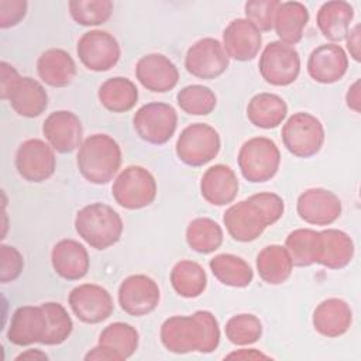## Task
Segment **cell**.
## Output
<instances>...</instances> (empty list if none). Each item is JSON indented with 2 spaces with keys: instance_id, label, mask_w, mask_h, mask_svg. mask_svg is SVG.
I'll return each instance as SVG.
<instances>
[{
  "instance_id": "obj_1",
  "label": "cell",
  "mask_w": 361,
  "mask_h": 361,
  "mask_svg": "<svg viewBox=\"0 0 361 361\" xmlns=\"http://www.w3.org/2000/svg\"><path fill=\"white\" fill-rule=\"evenodd\" d=\"M162 345L173 354H210L220 344V326L209 310H196L189 316H171L159 330Z\"/></svg>"
},
{
  "instance_id": "obj_2",
  "label": "cell",
  "mask_w": 361,
  "mask_h": 361,
  "mask_svg": "<svg viewBox=\"0 0 361 361\" xmlns=\"http://www.w3.org/2000/svg\"><path fill=\"white\" fill-rule=\"evenodd\" d=\"M285 212L282 197L272 192H259L231 204L223 214L230 237L240 243L257 240L268 226L276 223Z\"/></svg>"
},
{
  "instance_id": "obj_3",
  "label": "cell",
  "mask_w": 361,
  "mask_h": 361,
  "mask_svg": "<svg viewBox=\"0 0 361 361\" xmlns=\"http://www.w3.org/2000/svg\"><path fill=\"white\" fill-rule=\"evenodd\" d=\"M76 165L87 182L106 185L120 169L121 148L109 134H92L78 148Z\"/></svg>"
},
{
  "instance_id": "obj_4",
  "label": "cell",
  "mask_w": 361,
  "mask_h": 361,
  "mask_svg": "<svg viewBox=\"0 0 361 361\" xmlns=\"http://www.w3.org/2000/svg\"><path fill=\"white\" fill-rule=\"evenodd\" d=\"M123 220L109 204L94 202L83 206L75 217V230L79 237L94 250H107L123 234Z\"/></svg>"
},
{
  "instance_id": "obj_5",
  "label": "cell",
  "mask_w": 361,
  "mask_h": 361,
  "mask_svg": "<svg viewBox=\"0 0 361 361\" xmlns=\"http://www.w3.org/2000/svg\"><path fill=\"white\" fill-rule=\"evenodd\" d=\"M237 162L245 180L251 183L268 182L279 169L281 151L274 140L252 137L241 145Z\"/></svg>"
},
{
  "instance_id": "obj_6",
  "label": "cell",
  "mask_w": 361,
  "mask_h": 361,
  "mask_svg": "<svg viewBox=\"0 0 361 361\" xmlns=\"http://www.w3.org/2000/svg\"><path fill=\"white\" fill-rule=\"evenodd\" d=\"M157 190L154 175L140 165L124 168L111 186L116 203L127 210H140L149 206L157 197Z\"/></svg>"
},
{
  "instance_id": "obj_7",
  "label": "cell",
  "mask_w": 361,
  "mask_h": 361,
  "mask_svg": "<svg viewBox=\"0 0 361 361\" xmlns=\"http://www.w3.org/2000/svg\"><path fill=\"white\" fill-rule=\"evenodd\" d=\"M282 142L285 148L298 158L316 155L324 144V127L322 121L306 111L293 113L283 124Z\"/></svg>"
},
{
  "instance_id": "obj_8",
  "label": "cell",
  "mask_w": 361,
  "mask_h": 361,
  "mask_svg": "<svg viewBox=\"0 0 361 361\" xmlns=\"http://www.w3.org/2000/svg\"><path fill=\"white\" fill-rule=\"evenodd\" d=\"M221 148V140L214 127L206 123H193L185 127L175 145L176 157L185 165L199 168L213 161Z\"/></svg>"
},
{
  "instance_id": "obj_9",
  "label": "cell",
  "mask_w": 361,
  "mask_h": 361,
  "mask_svg": "<svg viewBox=\"0 0 361 361\" xmlns=\"http://www.w3.org/2000/svg\"><path fill=\"white\" fill-rule=\"evenodd\" d=\"M133 127L137 135L148 144H166L176 131L178 113L162 102H151L141 106L133 117Z\"/></svg>"
},
{
  "instance_id": "obj_10",
  "label": "cell",
  "mask_w": 361,
  "mask_h": 361,
  "mask_svg": "<svg viewBox=\"0 0 361 361\" xmlns=\"http://www.w3.org/2000/svg\"><path fill=\"white\" fill-rule=\"evenodd\" d=\"M258 69L262 79L272 86H289L300 73V56L295 47L281 41L265 45Z\"/></svg>"
},
{
  "instance_id": "obj_11",
  "label": "cell",
  "mask_w": 361,
  "mask_h": 361,
  "mask_svg": "<svg viewBox=\"0 0 361 361\" xmlns=\"http://www.w3.org/2000/svg\"><path fill=\"white\" fill-rule=\"evenodd\" d=\"M14 165L24 180L31 183L45 182L56 168L54 148L39 138L25 140L16 151Z\"/></svg>"
},
{
  "instance_id": "obj_12",
  "label": "cell",
  "mask_w": 361,
  "mask_h": 361,
  "mask_svg": "<svg viewBox=\"0 0 361 361\" xmlns=\"http://www.w3.org/2000/svg\"><path fill=\"white\" fill-rule=\"evenodd\" d=\"M76 54L89 71L106 72L117 65L121 49L116 37L109 31L90 30L79 38Z\"/></svg>"
},
{
  "instance_id": "obj_13",
  "label": "cell",
  "mask_w": 361,
  "mask_h": 361,
  "mask_svg": "<svg viewBox=\"0 0 361 361\" xmlns=\"http://www.w3.org/2000/svg\"><path fill=\"white\" fill-rule=\"evenodd\" d=\"M118 305L130 316L141 317L152 313L161 299L158 283L144 274L127 276L118 286Z\"/></svg>"
},
{
  "instance_id": "obj_14",
  "label": "cell",
  "mask_w": 361,
  "mask_h": 361,
  "mask_svg": "<svg viewBox=\"0 0 361 361\" xmlns=\"http://www.w3.org/2000/svg\"><path fill=\"white\" fill-rule=\"evenodd\" d=\"M230 58L227 56L223 44L212 37L202 38L189 47L185 56L186 71L204 80H212L221 76L228 68Z\"/></svg>"
},
{
  "instance_id": "obj_15",
  "label": "cell",
  "mask_w": 361,
  "mask_h": 361,
  "mask_svg": "<svg viewBox=\"0 0 361 361\" xmlns=\"http://www.w3.org/2000/svg\"><path fill=\"white\" fill-rule=\"evenodd\" d=\"M73 314L83 323L97 324L109 319L114 310L110 292L96 283L75 286L68 296Z\"/></svg>"
},
{
  "instance_id": "obj_16",
  "label": "cell",
  "mask_w": 361,
  "mask_h": 361,
  "mask_svg": "<svg viewBox=\"0 0 361 361\" xmlns=\"http://www.w3.org/2000/svg\"><path fill=\"white\" fill-rule=\"evenodd\" d=\"M49 329V319L42 305H25L14 310L8 330L7 340L18 347L42 344Z\"/></svg>"
},
{
  "instance_id": "obj_17",
  "label": "cell",
  "mask_w": 361,
  "mask_h": 361,
  "mask_svg": "<svg viewBox=\"0 0 361 361\" xmlns=\"http://www.w3.org/2000/svg\"><path fill=\"white\" fill-rule=\"evenodd\" d=\"M296 212L307 224L330 226L341 216L343 204L338 196L331 190L310 188L299 195Z\"/></svg>"
},
{
  "instance_id": "obj_18",
  "label": "cell",
  "mask_w": 361,
  "mask_h": 361,
  "mask_svg": "<svg viewBox=\"0 0 361 361\" xmlns=\"http://www.w3.org/2000/svg\"><path fill=\"white\" fill-rule=\"evenodd\" d=\"M42 134L54 151L59 154H69L83 142L82 121L69 110L49 113L42 123Z\"/></svg>"
},
{
  "instance_id": "obj_19",
  "label": "cell",
  "mask_w": 361,
  "mask_h": 361,
  "mask_svg": "<svg viewBox=\"0 0 361 361\" xmlns=\"http://www.w3.org/2000/svg\"><path fill=\"white\" fill-rule=\"evenodd\" d=\"M137 80L149 92L165 93L172 90L179 80L176 65L164 54H147L135 65Z\"/></svg>"
},
{
  "instance_id": "obj_20",
  "label": "cell",
  "mask_w": 361,
  "mask_h": 361,
  "mask_svg": "<svg viewBox=\"0 0 361 361\" xmlns=\"http://www.w3.org/2000/svg\"><path fill=\"white\" fill-rule=\"evenodd\" d=\"M262 47L261 31L247 18H235L223 31V48L228 58L252 61Z\"/></svg>"
},
{
  "instance_id": "obj_21",
  "label": "cell",
  "mask_w": 361,
  "mask_h": 361,
  "mask_svg": "<svg viewBox=\"0 0 361 361\" xmlns=\"http://www.w3.org/2000/svg\"><path fill=\"white\" fill-rule=\"evenodd\" d=\"M309 76L323 85H331L343 79L348 69V56L337 44H322L307 58Z\"/></svg>"
},
{
  "instance_id": "obj_22",
  "label": "cell",
  "mask_w": 361,
  "mask_h": 361,
  "mask_svg": "<svg viewBox=\"0 0 361 361\" xmlns=\"http://www.w3.org/2000/svg\"><path fill=\"white\" fill-rule=\"evenodd\" d=\"M51 264L61 278L66 281H79L86 276L90 267V258L82 243L73 238H63L52 247Z\"/></svg>"
},
{
  "instance_id": "obj_23",
  "label": "cell",
  "mask_w": 361,
  "mask_h": 361,
  "mask_svg": "<svg viewBox=\"0 0 361 361\" xmlns=\"http://www.w3.org/2000/svg\"><path fill=\"white\" fill-rule=\"evenodd\" d=\"M354 257V243L351 237L337 228L317 231L316 237V264L329 269L347 267Z\"/></svg>"
},
{
  "instance_id": "obj_24",
  "label": "cell",
  "mask_w": 361,
  "mask_h": 361,
  "mask_svg": "<svg viewBox=\"0 0 361 361\" xmlns=\"http://www.w3.org/2000/svg\"><path fill=\"white\" fill-rule=\"evenodd\" d=\"M238 179L228 165L216 164L206 169L200 179V195L213 206H226L234 202L238 193Z\"/></svg>"
},
{
  "instance_id": "obj_25",
  "label": "cell",
  "mask_w": 361,
  "mask_h": 361,
  "mask_svg": "<svg viewBox=\"0 0 361 361\" xmlns=\"http://www.w3.org/2000/svg\"><path fill=\"white\" fill-rule=\"evenodd\" d=\"M312 323L319 334L329 338L340 337L351 327L353 310L345 300L329 298L316 306Z\"/></svg>"
},
{
  "instance_id": "obj_26",
  "label": "cell",
  "mask_w": 361,
  "mask_h": 361,
  "mask_svg": "<svg viewBox=\"0 0 361 361\" xmlns=\"http://www.w3.org/2000/svg\"><path fill=\"white\" fill-rule=\"evenodd\" d=\"M7 100L18 116L27 118L41 116L48 107V93L45 87L30 76H20L8 92Z\"/></svg>"
},
{
  "instance_id": "obj_27",
  "label": "cell",
  "mask_w": 361,
  "mask_h": 361,
  "mask_svg": "<svg viewBox=\"0 0 361 361\" xmlns=\"http://www.w3.org/2000/svg\"><path fill=\"white\" fill-rule=\"evenodd\" d=\"M76 63L73 58L61 48L44 51L37 61V73L39 79L52 87H66L76 76Z\"/></svg>"
},
{
  "instance_id": "obj_28",
  "label": "cell",
  "mask_w": 361,
  "mask_h": 361,
  "mask_svg": "<svg viewBox=\"0 0 361 361\" xmlns=\"http://www.w3.org/2000/svg\"><path fill=\"white\" fill-rule=\"evenodd\" d=\"M353 18L354 8L348 1L331 0L320 6L316 16V24L326 39L340 42L345 39Z\"/></svg>"
},
{
  "instance_id": "obj_29",
  "label": "cell",
  "mask_w": 361,
  "mask_h": 361,
  "mask_svg": "<svg viewBox=\"0 0 361 361\" xmlns=\"http://www.w3.org/2000/svg\"><path fill=\"white\" fill-rule=\"evenodd\" d=\"M309 23V10L300 1H283L279 4L274 28L281 42L295 45L303 38V30Z\"/></svg>"
},
{
  "instance_id": "obj_30",
  "label": "cell",
  "mask_w": 361,
  "mask_h": 361,
  "mask_svg": "<svg viewBox=\"0 0 361 361\" xmlns=\"http://www.w3.org/2000/svg\"><path fill=\"white\" fill-rule=\"evenodd\" d=\"M286 102L275 93H258L252 96L247 104V117L250 123L258 128H276L286 118Z\"/></svg>"
},
{
  "instance_id": "obj_31",
  "label": "cell",
  "mask_w": 361,
  "mask_h": 361,
  "mask_svg": "<svg viewBox=\"0 0 361 361\" xmlns=\"http://www.w3.org/2000/svg\"><path fill=\"white\" fill-rule=\"evenodd\" d=\"M292 269L293 262L283 245H267L257 255L258 275L268 285H281L286 282L292 275Z\"/></svg>"
},
{
  "instance_id": "obj_32",
  "label": "cell",
  "mask_w": 361,
  "mask_h": 361,
  "mask_svg": "<svg viewBox=\"0 0 361 361\" xmlns=\"http://www.w3.org/2000/svg\"><path fill=\"white\" fill-rule=\"evenodd\" d=\"M97 97L100 104L113 113H127L134 109L138 100V89L135 83L123 76L106 79L99 90Z\"/></svg>"
},
{
  "instance_id": "obj_33",
  "label": "cell",
  "mask_w": 361,
  "mask_h": 361,
  "mask_svg": "<svg viewBox=\"0 0 361 361\" xmlns=\"http://www.w3.org/2000/svg\"><path fill=\"white\" fill-rule=\"evenodd\" d=\"M171 285L173 290L185 298H199L207 286V275L203 267L192 259H180L171 269Z\"/></svg>"
},
{
  "instance_id": "obj_34",
  "label": "cell",
  "mask_w": 361,
  "mask_h": 361,
  "mask_svg": "<svg viewBox=\"0 0 361 361\" xmlns=\"http://www.w3.org/2000/svg\"><path fill=\"white\" fill-rule=\"evenodd\" d=\"M209 267L214 278L226 286L245 288L254 279L251 265L234 254H219L209 261Z\"/></svg>"
},
{
  "instance_id": "obj_35",
  "label": "cell",
  "mask_w": 361,
  "mask_h": 361,
  "mask_svg": "<svg viewBox=\"0 0 361 361\" xmlns=\"http://www.w3.org/2000/svg\"><path fill=\"white\" fill-rule=\"evenodd\" d=\"M138 343L140 334L135 327L124 322H114L102 330L97 344L111 351L117 361H124L137 351Z\"/></svg>"
},
{
  "instance_id": "obj_36",
  "label": "cell",
  "mask_w": 361,
  "mask_h": 361,
  "mask_svg": "<svg viewBox=\"0 0 361 361\" xmlns=\"http://www.w3.org/2000/svg\"><path fill=\"white\" fill-rule=\"evenodd\" d=\"M185 238L193 251L210 254L223 244V228L213 219L196 217L188 224Z\"/></svg>"
},
{
  "instance_id": "obj_37",
  "label": "cell",
  "mask_w": 361,
  "mask_h": 361,
  "mask_svg": "<svg viewBox=\"0 0 361 361\" xmlns=\"http://www.w3.org/2000/svg\"><path fill=\"white\" fill-rule=\"evenodd\" d=\"M178 106L189 116H207L217 106L216 93L203 85H188L176 94Z\"/></svg>"
},
{
  "instance_id": "obj_38",
  "label": "cell",
  "mask_w": 361,
  "mask_h": 361,
  "mask_svg": "<svg viewBox=\"0 0 361 361\" xmlns=\"http://www.w3.org/2000/svg\"><path fill=\"white\" fill-rule=\"evenodd\" d=\"M316 237L313 228H296L285 240V248L295 267H310L316 264Z\"/></svg>"
},
{
  "instance_id": "obj_39",
  "label": "cell",
  "mask_w": 361,
  "mask_h": 361,
  "mask_svg": "<svg viewBox=\"0 0 361 361\" xmlns=\"http://www.w3.org/2000/svg\"><path fill=\"white\" fill-rule=\"evenodd\" d=\"M68 7L73 21L85 27L107 23L114 8L110 0H71Z\"/></svg>"
},
{
  "instance_id": "obj_40",
  "label": "cell",
  "mask_w": 361,
  "mask_h": 361,
  "mask_svg": "<svg viewBox=\"0 0 361 361\" xmlns=\"http://www.w3.org/2000/svg\"><path fill=\"white\" fill-rule=\"evenodd\" d=\"M224 333L231 344L250 345L261 338L262 323L255 314L240 313L227 320Z\"/></svg>"
},
{
  "instance_id": "obj_41",
  "label": "cell",
  "mask_w": 361,
  "mask_h": 361,
  "mask_svg": "<svg viewBox=\"0 0 361 361\" xmlns=\"http://www.w3.org/2000/svg\"><path fill=\"white\" fill-rule=\"evenodd\" d=\"M48 319H49V329L47 337L44 338L42 344L45 345H59L68 340L73 330V322L66 312V309L58 302H45L42 303Z\"/></svg>"
},
{
  "instance_id": "obj_42",
  "label": "cell",
  "mask_w": 361,
  "mask_h": 361,
  "mask_svg": "<svg viewBox=\"0 0 361 361\" xmlns=\"http://www.w3.org/2000/svg\"><path fill=\"white\" fill-rule=\"evenodd\" d=\"M279 4V0H250L244 6L245 18L259 31H271Z\"/></svg>"
},
{
  "instance_id": "obj_43",
  "label": "cell",
  "mask_w": 361,
  "mask_h": 361,
  "mask_svg": "<svg viewBox=\"0 0 361 361\" xmlns=\"http://www.w3.org/2000/svg\"><path fill=\"white\" fill-rule=\"evenodd\" d=\"M24 269V258L21 252L7 244L0 247V282L8 283L16 281Z\"/></svg>"
},
{
  "instance_id": "obj_44",
  "label": "cell",
  "mask_w": 361,
  "mask_h": 361,
  "mask_svg": "<svg viewBox=\"0 0 361 361\" xmlns=\"http://www.w3.org/2000/svg\"><path fill=\"white\" fill-rule=\"evenodd\" d=\"M25 0H0V27L3 30L17 25L27 14Z\"/></svg>"
},
{
  "instance_id": "obj_45",
  "label": "cell",
  "mask_w": 361,
  "mask_h": 361,
  "mask_svg": "<svg viewBox=\"0 0 361 361\" xmlns=\"http://www.w3.org/2000/svg\"><path fill=\"white\" fill-rule=\"evenodd\" d=\"M20 79L17 69L10 65L8 62L3 61L0 63V96L3 100H7L8 92L11 90L13 85Z\"/></svg>"
},
{
  "instance_id": "obj_46",
  "label": "cell",
  "mask_w": 361,
  "mask_h": 361,
  "mask_svg": "<svg viewBox=\"0 0 361 361\" xmlns=\"http://www.w3.org/2000/svg\"><path fill=\"white\" fill-rule=\"evenodd\" d=\"M345 41H347V49L350 52V56L355 62H358L360 61V24L350 28L345 37Z\"/></svg>"
},
{
  "instance_id": "obj_47",
  "label": "cell",
  "mask_w": 361,
  "mask_h": 361,
  "mask_svg": "<svg viewBox=\"0 0 361 361\" xmlns=\"http://www.w3.org/2000/svg\"><path fill=\"white\" fill-rule=\"evenodd\" d=\"M224 358H227V360H230V358H237V360H259V358H271V357L264 354V353H261V351H258L257 348H241V350L230 353Z\"/></svg>"
},
{
  "instance_id": "obj_48",
  "label": "cell",
  "mask_w": 361,
  "mask_h": 361,
  "mask_svg": "<svg viewBox=\"0 0 361 361\" xmlns=\"http://www.w3.org/2000/svg\"><path fill=\"white\" fill-rule=\"evenodd\" d=\"M347 107L355 113H360V80L357 79L347 90L345 94Z\"/></svg>"
},
{
  "instance_id": "obj_49",
  "label": "cell",
  "mask_w": 361,
  "mask_h": 361,
  "mask_svg": "<svg viewBox=\"0 0 361 361\" xmlns=\"http://www.w3.org/2000/svg\"><path fill=\"white\" fill-rule=\"evenodd\" d=\"M21 360H30V361H37V360H48V355L45 354V353H42L41 350H38V348H31V350H27V351H24V353H21V354H18L17 357H16V361H21Z\"/></svg>"
}]
</instances>
